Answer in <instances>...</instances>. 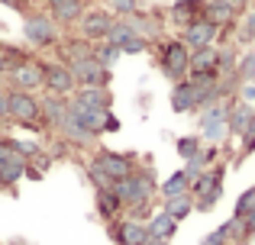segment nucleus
Returning <instances> with one entry per match:
<instances>
[{"mask_svg": "<svg viewBox=\"0 0 255 245\" xmlns=\"http://www.w3.org/2000/svg\"><path fill=\"white\" fill-rule=\"evenodd\" d=\"M152 52H155V65L171 84L184 81L187 71H191V49L181 42V36H162L152 42Z\"/></svg>", "mask_w": 255, "mask_h": 245, "instance_id": "nucleus-1", "label": "nucleus"}, {"mask_svg": "<svg viewBox=\"0 0 255 245\" xmlns=\"http://www.w3.org/2000/svg\"><path fill=\"white\" fill-rule=\"evenodd\" d=\"M223 181H226V162L210 164L207 171H200L191 181V190L187 194L194 197V213H210L217 210L220 197H223Z\"/></svg>", "mask_w": 255, "mask_h": 245, "instance_id": "nucleus-2", "label": "nucleus"}, {"mask_svg": "<svg viewBox=\"0 0 255 245\" xmlns=\"http://www.w3.org/2000/svg\"><path fill=\"white\" fill-rule=\"evenodd\" d=\"M120 194V200H123V207H136V203H149L158 197V177H155V168L149 164H139L136 171H132L129 177H123V181L113 184Z\"/></svg>", "mask_w": 255, "mask_h": 245, "instance_id": "nucleus-3", "label": "nucleus"}, {"mask_svg": "<svg viewBox=\"0 0 255 245\" xmlns=\"http://www.w3.org/2000/svg\"><path fill=\"white\" fill-rule=\"evenodd\" d=\"M23 39L29 49H55L58 39H62V29H58V23L45 10L32 6L23 16Z\"/></svg>", "mask_w": 255, "mask_h": 245, "instance_id": "nucleus-4", "label": "nucleus"}, {"mask_svg": "<svg viewBox=\"0 0 255 245\" xmlns=\"http://www.w3.org/2000/svg\"><path fill=\"white\" fill-rule=\"evenodd\" d=\"M6 120L16 123V126H23V129L45 132L39 97L36 94H26V90H6Z\"/></svg>", "mask_w": 255, "mask_h": 245, "instance_id": "nucleus-5", "label": "nucleus"}, {"mask_svg": "<svg viewBox=\"0 0 255 245\" xmlns=\"http://www.w3.org/2000/svg\"><path fill=\"white\" fill-rule=\"evenodd\" d=\"M87 164H94V168H97L110 184H117V181H123V177H129L142 162H139V155H132V152L97 149V152L91 155V162H87Z\"/></svg>", "mask_w": 255, "mask_h": 245, "instance_id": "nucleus-6", "label": "nucleus"}, {"mask_svg": "<svg viewBox=\"0 0 255 245\" xmlns=\"http://www.w3.org/2000/svg\"><path fill=\"white\" fill-rule=\"evenodd\" d=\"M226 116H230V97L226 100H217V103H210V107H204V110H197V136L204 139L207 145H220V142H226L230 139V129H226Z\"/></svg>", "mask_w": 255, "mask_h": 245, "instance_id": "nucleus-7", "label": "nucleus"}, {"mask_svg": "<svg viewBox=\"0 0 255 245\" xmlns=\"http://www.w3.org/2000/svg\"><path fill=\"white\" fill-rule=\"evenodd\" d=\"M39 65H42V90L45 94L71 97L78 90V81H75L68 65H62L58 58H39Z\"/></svg>", "mask_w": 255, "mask_h": 245, "instance_id": "nucleus-8", "label": "nucleus"}, {"mask_svg": "<svg viewBox=\"0 0 255 245\" xmlns=\"http://www.w3.org/2000/svg\"><path fill=\"white\" fill-rule=\"evenodd\" d=\"M107 236H110L113 245H145V239H149V226L129 220V216H117V220L107 223Z\"/></svg>", "mask_w": 255, "mask_h": 245, "instance_id": "nucleus-9", "label": "nucleus"}, {"mask_svg": "<svg viewBox=\"0 0 255 245\" xmlns=\"http://www.w3.org/2000/svg\"><path fill=\"white\" fill-rule=\"evenodd\" d=\"M68 68H71V75H75L78 87H110V81H113V71L104 68L94 55L81 58V62H71Z\"/></svg>", "mask_w": 255, "mask_h": 245, "instance_id": "nucleus-10", "label": "nucleus"}, {"mask_svg": "<svg viewBox=\"0 0 255 245\" xmlns=\"http://www.w3.org/2000/svg\"><path fill=\"white\" fill-rule=\"evenodd\" d=\"M113 19H117V16H113L107 6H87L81 23H78V36H84L87 42H100V39H107Z\"/></svg>", "mask_w": 255, "mask_h": 245, "instance_id": "nucleus-11", "label": "nucleus"}, {"mask_svg": "<svg viewBox=\"0 0 255 245\" xmlns=\"http://www.w3.org/2000/svg\"><path fill=\"white\" fill-rule=\"evenodd\" d=\"M3 81H6V90H26V94L42 90V65H39V55L32 58V62L19 65V68L6 71Z\"/></svg>", "mask_w": 255, "mask_h": 245, "instance_id": "nucleus-12", "label": "nucleus"}, {"mask_svg": "<svg viewBox=\"0 0 255 245\" xmlns=\"http://www.w3.org/2000/svg\"><path fill=\"white\" fill-rule=\"evenodd\" d=\"M87 3L84 0H45V13L58 23V29H71L81 23Z\"/></svg>", "mask_w": 255, "mask_h": 245, "instance_id": "nucleus-13", "label": "nucleus"}, {"mask_svg": "<svg viewBox=\"0 0 255 245\" xmlns=\"http://www.w3.org/2000/svg\"><path fill=\"white\" fill-rule=\"evenodd\" d=\"M123 19L132 26L136 36L149 39V42L162 39V32H165V16H162V13H155V10H136L132 16H123Z\"/></svg>", "mask_w": 255, "mask_h": 245, "instance_id": "nucleus-14", "label": "nucleus"}, {"mask_svg": "<svg viewBox=\"0 0 255 245\" xmlns=\"http://www.w3.org/2000/svg\"><path fill=\"white\" fill-rule=\"evenodd\" d=\"M181 42L187 45V49H204V45H217L220 42V29L210 23V19H197V23H191L187 29H181Z\"/></svg>", "mask_w": 255, "mask_h": 245, "instance_id": "nucleus-15", "label": "nucleus"}, {"mask_svg": "<svg viewBox=\"0 0 255 245\" xmlns=\"http://www.w3.org/2000/svg\"><path fill=\"white\" fill-rule=\"evenodd\" d=\"M165 19L171 26H178V29H187L191 23L204 19V0H174L168 13H165Z\"/></svg>", "mask_w": 255, "mask_h": 245, "instance_id": "nucleus-16", "label": "nucleus"}, {"mask_svg": "<svg viewBox=\"0 0 255 245\" xmlns=\"http://www.w3.org/2000/svg\"><path fill=\"white\" fill-rule=\"evenodd\" d=\"M39 107H42V126L45 132H58V126L68 116V97H55V94H42L39 97Z\"/></svg>", "mask_w": 255, "mask_h": 245, "instance_id": "nucleus-17", "label": "nucleus"}, {"mask_svg": "<svg viewBox=\"0 0 255 245\" xmlns=\"http://www.w3.org/2000/svg\"><path fill=\"white\" fill-rule=\"evenodd\" d=\"M55 55L62 65H71V62H81V58H91L94 55V42H87L84 36H62L55 45Z\"/></svg>", "mask_w": 255, "mask_h": 245, "instance_id": "nucleus-18", "label": "nucleus"}, {"mask_svg": "<svg viewBox=\"0 0 255 245\" xmlns=\"http://www.w3.org/2000/svg\"><path fill=\"white\" fill-rule=\"evenodd\" d=\"M94 210H97V216L104 223H110V220H117V216H123V200H120V194H117V187H97L94 190Z\"/></svg>", "mask_w": 255, "mask_h": 245, "instance_id": "nucleus-19", "label": "nucleus"}, {"mask_svg": "<svg viewBox=\"0 0 255 245\" xmlns=\"http://www.w3.org/2000/svg\"><path fill=\"white\" fill-rule=\"evenodd\" d=\"M171 110L174 113H197V84L187 78L171 84Z\"/></svg>", "mask_w": 255, "mask_h": 245, "instance_id": "nucleus-20", "label": "nucleus"}, {"mask_svg": "<svg viewBox=\"0 0 255 245\" xmlns=\"http://www.w3.org/2000/svg\"><path fill=\"white\" fill-rule=\"evenodd\" d=\"M255 113L252 103H243L239 97H230V116H226V129H230V139H239L246 132V126H249Z\"/></svg>", "mask_w": 255, "mask_h": 245, "instance_id": "nucleus-21", "label": "nucleus"}, {"mask_svg": "<svg viewBox=\"0 0 255 245\" xmlns=\"http://www.w3.org/2000/svg\"><path fill=\"white\" fill-rule=\"evenodd\" d=\"M26 177V158L23 155H10L6 162H0V190L16 194V184Z\"/></svg>", "mask_w": 255, "mask_h": 245, "instance_id": "nucleus-22", "label": "nucleus"}, {"mask_svg": "<svg viewBox=\"0 0 255 245\" xmlns=\"http://www.w3.org/2000/svg\"><path fill=\"white\" fill-rule=\"evenodd\" d=\"M71 100L81 103V107H91V110H113L110 87H78L71 94Z\"/></svg>", "mask_w": 255, "mask_h": 245, "instance_id": "nucleus-23", "label": "nucleus"}, {"mask_svg": "<svg viewBox=\"0 0 255 245\" xmlns=\"http://www.w3.org/2000/svg\"><path fill=\"white\" fill-rule=\"evenodd\" d=\"M149 236H155V239H165V242H171L174 236H178V220H171L165 210H155V213L149 216Z\"/></svg>", "mask_w": 255, "mask_h": 245, "instance_id": "nucleus-24", "label": "nucleus"}, {"mask_svg": "<svg viewBox=\"0 0 255 245\" xmlns=\"http://www.w3.org/2000/svg\"><path fill=\"white\" fill-rule=\"evenodd\" d=\"M187 190H191V177L184 174V168H181V171H174L171 177H165V181L158 184V197H162V200L181 197V194H187Z\"/></svg>", "mask_w": 255, "mask_h": 245, "instance_id": "nucleus-25", "label": "nucleus"}, {"mask_svg": "<svg viewBox=\"0 0 255 245\" xmlns=\"http://www.w3.org/2000/svg\"><path fill=\"white\" fill-rule=\"evenodd\" d=\"M162 210L171 216V220H187L194 213V197L191 194H181V197H171V200H162Z\"/></svg>", "mask_w": 255, "mask_h": 245, "instance_id": "nucleus-26", "label": "nucleus"}, {"mask_svg": "<svg viewBox=\"0 0 255 245\" xmlns=\"http://www.w3.org/2000/svg\"><path fill=\"white\" fill-rule=\"evenodd\" d=\"M94 58H97L104 68L113 71V65L123 58V52H120V45H113V42H107V39H100V42H94Z\"/></svg>", "mask_w": 255, "mask_h": 245, "instance_id": "nucleus-27", "label": "nucleus"}, {"mask_svg": "<svg viewBox=\"0 0 255 245\" xmlns=\"http://www.w3.org/2000/svg\"><path fill=\"white\" fill-rule=\"evenodd\" d=\"M32 58H36V52H29V49H19V45H10V42L3 45V65H6V71H13V68H19V65L32 62Z\"/></svg>", "mask_w": 255, "mask_h": 245, "instance_id": "nucleus-28", "label": "nucleus"}, {"mask_svg": "<svg viewBox=\"0 0 255 245\" xmlns=\"http://www.w3.org/2000/svg\"><path fill=\"white\" fill-rule=\"evenodd\" d=\"M236 39H239L243 45H255V6H252V10H246L243 16H239Z\"/></svg>", "mask_w": 255, "mask_h": 245, "instance_id": "nucleus-29", "label": "nucleus"}, {"mask_svg": "<svg viewBox=\"0 0 255 245\" xmlns=\"http://www.w3.org/2000/svg\"><path fill=\"white\" fill-rule=\"evenodd\" d=\"M236 78H239V81H255V45H249L246 52H239Z\"/></svg>", "mask_w": 255, "mask_h": 245, "instance_id": "nucleus-30", "label": "nucleus"}, {"mask_svg": "<svg viewBox=\"0 0 255 245\" xmlns=\"http://www.w3.org/2000/svg\"><path fill=\"white\" fill-rule=\"evenodd\" d=\"M204 145H207V142H204V139L197 136V132H194V136H181L178 142H174V152H178V155H181V158L187 162V158L200 155V149H204Z\"/></svg>", "mask_w": 255, "mask_h": 245, "instance_id": "nucleus-31", "label": "nucleus"}, {"mask_svg": "<svg viewBox=\"0 0 255 245\" xmlns=\"http://www.w3.org/2000/svg\"><path fill=\"white\" fill-rule=\"evenodd\" d=\"M252 213H255V184H252V187H246L243 194H239L236 207H233V216H236V220H249Z\"/></svg>", "mask_w": 255, "mask_h": 245, "instance_id": "nucleus-32", "label": "nucleus"}, {"mask_svg": "<svg viewBox=\"0 0 255 245\" xmlns=\"http://www.w3.org/2000/svg\"><path fill=\"white\" fill-rule=\"evenodd\" d=\"M252 152H255V113H252L249 126H246V132L239 136V155H236V162H246Z\"/></svg>", "mask_w": 255, "mask_h": 245, "instance_id": "nucleus-33", "label": "nucleus"}, {"mask_svg": "<svg viewBox=\"0 0 255 245\" xmlns=\"http://www.w3.org/2000/svg\"><path fill=\"white\" fill-rule=\"evenodd\" d=\"M155 213V203H136V207H126L123 210V216H129V220H136V223H149V216Z\"/></svg>", "mask_w": 255, "mask_h": 245, "instance_id": "nucleus-34", "label": "nucleus"}, {"mask_svg": "<svg viewBox=\"0 0 255 245\" xmlns=\"http://www.w3.org/2000/svg\"><path fill=\"white\" fill-rule=\"evenodd\" d=\"M149 49H152V42H149V39H142V36H132V39H126V42L120 45L123 55H142V52H149Z\"/></svg>", "mask_w": 255, "mask_h": 245, "instance_id": "nucleus-35", "label": "nucleus"}, {"mask_svg": "<svg viewBox=\"0 0 255 245\" xmlns=\"http://www.w3.org/2000/svg\"><path fill=\"white\" fill-rule=\"evenodd\" d=\"M107 10H110L113 16H132V13L139 10V0H110Z\"/></svg>", "mask_w": 255, "mask_h": 245, "instance_id": "nucleus-36", "label": "nucleus"}, {"mask_svg": "<svg viewBox=\"0 0 255 245\" xmlns=\"http://www.w3.org/2000/svg\"><path fill=\"white\" fill-rule=\"evenodd\" d=\"M236 97L243 103H252V107H255V81H243V84H239V90H236Z\"/></svg>", "mask_w": 255, "mask_h": 245, "instance_id": "nucleus-37", "label": "nucleus"}, {"mask_svg": "<svg viewBox=\"0 0 255 245\" xmlns=\"http://www.w3.org/2000/svg\"><path fill=\"white\" fill-rule=\"evenodd\" d=\"M117 129H120L117 113H113V110H107V116H104V132H117Z\"/></svg>", "mask_w": 255, "mask_h": 245, "instance_id": "nucleus-38", "label": "nucleus"}, {"mask_svg": "<svg viewBox=\"0 0 255 245\" xmlns=\"http://www.w3.org/2000/svg\"><path fill=\"white\" fill-rule=\"evenodd\" d=\"M3 126H10V120H6V90L0 87V129Z\"/></svg>", "mask_w": 255, "mask_h": 245, "instance_id": "nucleus-39", "label": "nucleus"}, {"mask_svg": "<svg viewBox=\"0 0 255 245\" xmlns=\"http://www.w3.org/2000/svg\"><path fill=\"white\" fill-rule=\"evenodd\" d=\"M243 229H246V236H249V239L255 236V213L249 216V220H243Z\"/></svg>", "mask_w": 255, "mask_h": 245, "instance_id": "nucleus-40", "label": "nucleus"}, {"mask_svg": "<svg viewBox=\"0 0 255 245\" xmlns=\"http://www.w3.org/2000/svg\"><path fill=\"white\" fill-rule=\"evenodd\" d=\"M145 245H171V242H165V239H155V236H149V239H145Z\"/></svg>", "mask_w": 255, "mask_h": 245, "instance_id": "nucleus-41", "label": "nucleus"}, {"mask_svg": "<svg viewBox=\"0 0 255 245\" xmlns=\"http://www.w3.org/2000/svg\"><path fill=\"white\" fill-rule=\"evenodd\" d=\"M3 45H6V42H3ZM3 45H0V78L6 75V65H3Z\"/></svg>", "mask_w": 255, "mask_h": 245, "instance_id": "nucleus-42", "label": "nucleus"}, {"mask_svg": "<svg viewBox=\"0 0 255 245\" xmlns=\"http://www.w3.org/2000/svg\"><path fill=\"white\" fill-rule=\"evenodd\" d=\"M84 3H87V0H84Z\"/></svg>", "mask_w": 255, "mask_h": 245, "instance_id": "nucleus-43", "label": "nucleus"}]
</instances>
